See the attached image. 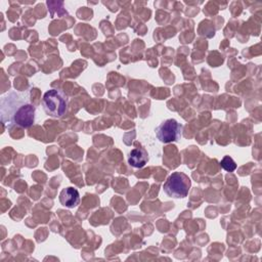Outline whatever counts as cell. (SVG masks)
I'll list each match as a JSON object with an SVG mask.
<instances>
[{
    "label": "cell",
    "mask_w": 262,
    "mask_h": 262,
    "mask_svg": "<svg viewBox=\"0 0 262 262\" xmlns=\"http://www.w3.org/2000/svg\"><path fill=\"white\" fill-rule=\"evenodd\" d=\"M220 166L227 172H233L236 169V164L229 156H224L220 161Z\"/></svg>",
    "instance_id": "52a82bcc"
},
{
    "label": "cell",
    "mask_w": 262,
    "mask_h": 262,
    "mask_svg": "<svg viewBox=\"0 0 262 262\" xmlns=\"http://www.w3.org/2000/svg\"><path fill=\"white\" fill-rule=\"evenodd\" d=\"M42 106L48 116L52 118H61L68 111L69 97L60 89H50L43 95Z\"/></svg>",
    "instance_id": "7a4b0ae2"
},
{
    "label": "cell",
    "mask_w": 262,
    "mask_h": 262,
    "mask_svg": "<svg viewBox=\"0 0 262 262\" xmlns=\"http://www.w3.org/2000/svg\"><path fill=\"white\" fill-rule=\"evenodd\" d=\"M59 202L63 207L67 208L77 207L80 203L79 191L71 186L63 188L59 193Z\"/></svg>",
    "instance_id": "8992f818"
},
{
    "label": "cell",
    "mask_w": 262,
    "mask_h": 262,
    "mask_svg": "<svg viewBox=\"0 0 262 262\" xmlns=\"http://www.w3.org/2000/svg\"><path fill=\"white\" fill-rule=\"evenodd\" d=\"M191 186L190 178L183 172L172 173L163 185L164 192L174 199H183L188 194Z\"/></svg>",
    "instance_id": "3957f363"
},
{
    "label": "cell",
    "mask_w": 262,
    "mask_h": 262,
    "mask_svg": "<svg viewBox=\"0 0 262 262\" xmlns=\"http://www.w3.org/2000/svg\"><path fill=\"white\" fill-rule=\"evenodd\" d=\"M182 128L183 126L175 119H167L155 129V132L161 142L169 143L178 141L181 138Z\"/></svg>",
    "instance_id": "277c9868"
},
{
    "label": "cell",
    "mask_w": 262,
    "mask_h": 262,
    "mask_svg": "<svg viewBox=\"0 0 262 262\" xmlns=\"http://www.w3.org/2000/svg\"><path fill=\"white\" fill-rule=\"evenodd\" d=\"M149 157L146 149L142 146H136L132 148L128 156V163L131 167L142 168L148 162Z\"/></svg>",
    "instance_id": "5b68a950"
},
{
    "label": "cell",
    "mask_w": 262,
    "mask_h": 262,
    "mask_svg": "<svg viewBox=\"0 0 262 262\" xmlns=\"http://www.w3.org/2000/svg\"><path fill=\"white\" fill-rule=\"evenodd\" d=\"M1 122L7 128H30L36 117V106L32 102L31 91H10L0 100Z\"/></svg>",
    "instance_id": "6da1fadb"
}]
</instances>
